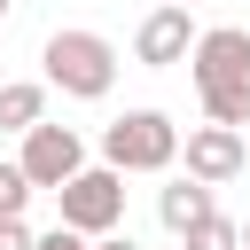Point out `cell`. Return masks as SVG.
Segmentation results:
<instances>
[{"instance_id": "cell-10", "label": "cell", "mask_w": 250, "mask_h": 250, "mask_svg": "<svg viewBox=\"0 0 250 250\" xmlns=\"http://www.w3.org/2000/svg\"><path fill=\"white\" fill-rule=\"evenodd\" d=\"M180 242H188V250H242V227H234V219H219V211H211V219H203V227H195V234H180Z\"/></svg>"}, {"instance_id": "cell-13", "label": "cell", "mask_w": 250, "mask_h": 250, "mask_svg": "<svg viewBox=\"0 0 250 250\" xmlns=\"http://www.w3.org/2000/svg\"><path fill=\"white\" fill-rule=\"evenodd\" d=\"M39 234H23V219H0V250H31Z\"/></svg>"}, {"instance_id": "cell-7", "label": "cell", "mask_w": 250, "mask_h": 250, "mask_svg": "<svg viewBox=\"0 0 250 250\" xmlns=\"http://www.w3.org/2000/svg\"><path fill=\"white\" fill-rule=\"evenodd\" d=\"M242 133L234 125H203V133H188V180H203V188H219V180H234L242 172Z\"/></svg>"}, {"instance_id": "cell-8", "label": "cell", "mask_w": 250, "mask_h": 250, "mask_svg": "<svg viewBox=\"0 0 250 250\" xmlns=\"http://www.w3.org/2000/svg\"><path fill=\"white\" fill-rule=\"evenodd\" d=\"M156 211H164L172 234H195V227L211 219V188H203V180H172V188L156 195Z\"/></svg>"}, {"instance_id": "cell-15", "label": "cell", "mask_w": 250, "mask_h": 250, "mask_svg": "<svg viewBox=\"0 0 250 250\" xmlns=\"http://www.w3.org/2000/svg\"><path fill=\"white\" fill-rule=\"evenodd\" d=\"M242 250H250V219H242Z\"/></svg>"}, {"instance_id": "cell-14", "label": "cell", "mask_w": 250, "mask_h": 250, "mask_svg": "<svg viewBox=\"0 0 250 250\" xmlns=\"http://www.w3.org/2000/svg\"><path fill=\"white\" fill-rule=\"evenodd\" d=\"M94 250H133V242H125V234H102V242H94Z\"/></svg>"}, {"instance_id": "cell-6", "label": "cell", "mask_w": 250, "mask_h": 250, "mask_svg": "<svg viewBox=\"0 0 250 250\" xmlns=\"http://www.w3.org/2000/svg\"><path fill=\"white\" fill-rule=\"evenodd\" d=\"M195 39H203V31L188 23V8H172V0H164V8L133 31V55H141L148 70H172V62H188V55H195Z\"/></svg>"}, {"instance_id": "cell-11", "label": "cell", "mask_w": 250, "mask_h": 250, "mask_svg": "<svg viewBox=\"0 0 250 250\" xmlns=\"http://www.w3.org/2000/svg\"><path fill=\"white\" fill-rule=\"evenodd\" d=\"M23 203H31V172L0 164V219H23Z\"/></svg>"}, {"instance_id": "cell-1", "label": "cell", "mask_w": 250, "mask_h": 250, "mask_svg": "<svg viewBox=\"0 0 250 250\" xmlns=\"http://www.w3.org/2000/svg\"><path fill=\"white\" fill-rule=\"evenodd\" d=\"M195 94H203L211 125H234V133L250 125V31L219 23L195 39Z\"/></svg>"}, {"instance_id": "cell-3", "label": "cell", "mask_w": 250, "mask_h": 250, "mask_svg": "<svg viewBox=\"0 0 250 250\" xmlns=\"http://www.w3.org/2000/svg\"><path fill=\"white\" fill-rule=\"evenodd\" d=\"M102 156H109V172H164L180 156V125L164 109H125L102 133Z\"/></svg>"}, {"instance_id": "cell-12", "label": "cell", "mask_w": 250, "mask_h": 250, "mask_svg": "<svg viewBox=\"0 0 250 250\" xmlns=\"http://www.w3.org/2000/svg\"><path fill=\"white\" fill-rule=\"evenodd\" d=\"M31 250H94V242H86V234H78V227H55V234H39V242H31Z\"/></svg>"}, {"instance_id": "cell-9", "label": "cell", "mask_w": 250, "mask_h": 250, "mask_svg": "<svg viewBox=\"0 0 250 250\" xmlns=\"http://www.w3.org/2000/svg\"><path fill=\"white\" fill-rule=\"evenodd\" d=\"M39 125H47V86L8 78L0 86V133H39Z\"/></svg>"}, {"instance_id": "cell-16", "label": "cell", "mask_w": 250, "mask_h": 250, "mask_svg": "<svg viewBox=\"0 0 250 250\" xmlns=\"http://www.w3.org/2000/svg\"><path fill=\"white\" fill-rule=\"evenodd\" d=\"M172 8H195V0H172Z\"/></svg>"}, {"instance_id": "cell-2", "label": "cell", "mask_w": 250, "mask_h": 250, "mask_svg": "<svg viewBox=\"0 0 250 250\" xmlns=\"http://www.w3.org/2000/svg\"><path fill=\"white\" fill-rule=\"evenodd\" d=\"M47 86H62L70 102H102L117 86V47L102 31H55L47 39Z\"/></svg>"}, {"instance_id": "cell-5", "label": "cell", "mask_w": 250, "mask_h": 250, "mask_svg": "<svg viewBox=\"0 0 250 250\" xmlns=\"http://www.w3.org/2000/svg\"><path fill=\"white\" fill-rule=\"evenodd\" d=\"M23 172H31V188H70L78 172H86V148H78V133L70 125H39V133H23V156H16Z\"/></svg>"}, {"instance_id": "cell-4", "label": "cell", "mask_w": 250, "mask_h": 250, "mask_svg": "<svg viewBox=\"0 0 250 250\" xmlns=\"http://www.w3.org/2000/svg\"><path fill=\"white\" fill-rule=\"evenodd\" d=\"M55 203H62V227H78V234H109V227L125 219V172H109V164H102V172H78Z\"/></svg>"}, {"instance_id": "cell-18", "label": "cell", "mask_w": 250, "mask_h": 250, "mask_svg": "<svg viewBox=\"0 0 250 250\" xmlns=\"http://www.w3.org/2000/svg\"><path fill=\"white\" fill-rule=\"evenodd\" d=\"M0 86H8V78H0Z\"/></svg>"}, {"instance_id": "cell-17", "label": "cell", "mask_w": 250, "mask_h": 250, "mask_svg": "<svg viewBox=\"0 0 250 250\" xmlns=\"http://www.w3.org/2000/svg\"><path fill=\"white\" fill-rule=\"evenodd\" d=\"M0 16H8V0H0Z\"/></svg>"}]
</instances>
